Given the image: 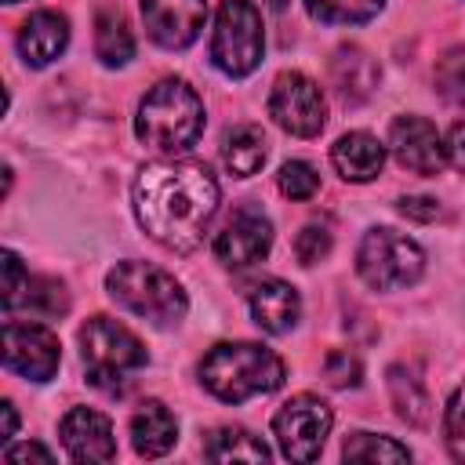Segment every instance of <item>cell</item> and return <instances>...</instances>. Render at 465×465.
<instances>
[{"instance_id":"cell-27","label":"cell","mask_w":465,"mask_h":465,"mask_svg":"<svg viewBox=\"0 0 465 465\" xmlns=\"http://www.w3.org/2000/svg\"><path fill=\"white\" fill-rule=\"evenodd\" d=\"M436 91L450 105L465 109V47H454L436 62Z\"/></svg>"},{"instance_id":"cell-13","label":"cell","mask_w":465,"mask_h":465,"mask_svg":"<svg viewBox=\"0 0 465 465\" xmlns=\"http://www.w3.org/2000/svg\"><path fill=\"white\" fill-rule=\"evenodd\" d=\"M207 18V0H142V22L156 47L185 51Z\"/></svg>"},{"instance_id":"cell-1","label":"cell","mask_w":465,"mask_h":465,"mask_svg":"<svg viewBox=\"0 0 465 465\" xmlns=\"http://www.w3.org/2000/svg\"><path fill=\"white\" fill-rule=\"evenodd\" d=\"M131 200L145 236L174 254H189L218 211V182L203 160H153L138 171Z\"/></svg>"},{"instance_id":"cell-2","label":"cell","mask_w":465,"mask_h":465,"mask_svg":"<svg viewBox=\"0 0 465 465\" xmlns=\"http://www.w3.org/2000/svg\"><path fill=\"white\" fill-rule=\"evenodd\" d=\"M134 134L142 145L174 156L196 145V138L203 134V102L200 94L182 80V76H167L160 84H153L138 105L134 116Z\"/></svg>"},{"instance_id":"cell-33","label":"cell","mask_w":465,"mask_h":465,"mask_svg":"<svg viewBox=\"0 0 465 465\" xmlns=\"http://www.w3.org/2000/svg\"><path fill=\"white\" fill-rule=\"evenodd\" d=\"M396 211H400L403 218H411V222H432V218L440 214V203H436L432 196H403V200L396 203Z\"/></svg>"},{"instance_id":"cell-9","label":"cell","mask_w":465,"mask_h":465,"mask_svg":"<svg viewBox=\"0 0 465 465\" xmlns=\"http://www.w3.org/2000/svg\"><path fill=\"white\" fill-rule=\"evenodd\" d=\"M269 116L294 138H316L327 124V102L316 80L305 73H280L269 91Z\"/></svg>"},{"instance_id":"cell-14","label":"cell","mask_w":465,"mask_h":465,"mask_svg":"<svg viewBox=\"0 0 465 465\" xmlns=\"http://www.w3.org/2000/svg\"><path fill=\"white\" fill-rule=\"evenodd\" d=\"M58 436H62V447L73 461H113L116 458L113 421L94 407L65 411V418L58 425Z\"/></svg>"},{"instance_id":"cell-29","label":"cell","mask_w":465,"mask_h":465,"mask_svg":"<svg viewBox=\"0 0 465 465\" xmlns=\"http://www.w3.org/2000/svg\"><path fill=\"white\" fill-rule=\"evenodd\" d=\"M443 443L454 461H465V381L454 389L447 414H443Z\"/></svg>"},{"instance_id":"cell-34","label":"cell","mask_w":465,"mask_h":465,"mask_svg":"<svg viewBox=\"0 0 465 465\" xmlns=\"http://www.w3.org/2000/svg\"><path fill=\"white\" fill-rule=\"evenodd\" d=\"M4 458H7V461H29V458H36V461H51L54 454H51L44 443H22V447H7Z\"/></svg>"},{"instance_id":"cell-23","label":"cell","mask_w":465,"mask_h":465,"mask_svg":"<svg viewBox=\"0 0 465 465\" xmlns=\"http://www.w3.org/2000/svg\"><path fill=\"white\" fill-rule=\"evenodd\" d=\"M94 54L102 65L116 69L134 58V36L120 11H98L94 18Z\"/></svg>"},{"instance_id":"cell-25","label":"cell","mask_w":465,"mask_h":465,"mask_svg":"<svg viewBox=\"0 0 465 465\" xmlns=\"http://www.w3.org/2000/svg\"><path fill=\"white\" fill-rule=\"evenodd\" d=\"M385 0H305V11L320 25H363L371 22Z\"/></svg>"},{"instance_id":"cell-11","label":"cell","mask_w":465,"mask_h":465,"mask_svg":"<svg viewBox=\"0 0 465 465\" xmlns=\"http://www.w3.org/2000/svg\"><path fill=\"white\" fill-rule=\"evenodd\" d=\"M272 247V222L258 207H240L214 236V258L225 269H251Z\"/></svg>"},{"instance_id":"cell-10","label":"cell","mask_w":465,"mask_h":465,"mask_svg":"<svg viewBox=\"0 0 465 465\" xmlns=\"http://www.w3.org/2000/svg\"><path fill=\"white\" fill-rule=\"evenodd\" d=\"M62 363L58 334L40 323H18L7 316L4 323V367L29 378V381H51Z\"/></svg>"},{"instance_id":"cell-18","label":"cell","mask_w":465,"mask_h":465,"mask_svg":"<svg viewBox=\"0 0 465 465\" xmlns=\"http://www.w3.org/2000/svg\"><path fill=\"white\" fill-rule=\"evenodd\" d=\"M331 163L345 182H371L385 167V145L367 131H349L331 145Z\"/></svg>"},{"instance_id":"cell-22","label":"cell","mask_w":465,"mask_h":465,"mask_svg":"<svg viewBox=\"0 0 465 465\" xmlns=\"http://www.w3.org/2000/svg\"><path fill=\"white\" fill-rule=\"evenodd\" d=\"M203 458L207 461H269V447L240 425H222L207 432Z\"/></svg>"},{"instance_id":"cell-17","label":"cell","mask_w":465,"mask_h":465,"mask_svg":"<svg viewBox=\"0 0 465 465\" xmlns=\"http://www.w3.org/2000/svg\"><path fill=\"white\" fill-rule=\"evenodd\" d=\"M378 76H381L378 62L356 44H341L334 51V58H331V80H334L341 102H349V105L367 102L374 94V87H378Z\"/></svg>"},{"instance_id":"cell-35","label":"cell","mask_w":465,"mask_h":465,"mask_svg":"<svg viewBox=\"0 0 465 465\" xmlns=\"http://www.w3.org/2000/svg\"><path fill=\"white\" fill-rule=\"evenodd\" d=\"M447 160L465 167V120H458L450 127V134H447Z\"/></svg>"},{"instance_id":"cell-7","label":"cell","mask_w":465,"mask_h":465,"mask_svg":"<svg viewBox=\"0 0 465 465\" xmlns=\"http://www.w3.org/2000/svg\"><path fill=\"white\" fill-rule=\"evenodd\" d=\"M356 272L374 291H403L421 280L425 254L411 236L381 225V229L363 232L360 251H356Z\"/></svg>"},{"instance_id":"cell-8","label":"cell","mask_w":465,"mask_h":465,"mask_svg":"<svg viewBox=\"0 0 465 465\" xmlns=\"http://www.w3.org/2000/svg\"><path fill=\"white\" fill-rule=\"evenodd\" d=\"M334 425V414L331 407L312 396V392H298L291 396L276 418H272V432H276V443H280V454L287 461H316L323 443H327V432Z\"/></svg>"},{"instance_id":"cell-31","label":"cell","mask_w":465,"mask_h":465,"mask_svg":"<svg viewBox=\"0 0 465 465\" xmlns=\"http://www.w3.org/2000/svg\"><path fill=\"white\" fill-rule=\"evenodd\" d=\"M323 378H327V385H334V389H352V385H360L363 367H360V360H356L352 352L334 349V352L323 360Z\"/></svg>"},{"instance_id":"cell-5","label":"cell","mask_w":465,"mask_h":465,"mask_svg":"<svg viewBox=\"0 0 465 465\" xmlns=\"http://www.w3.org/2000/svg\"><path fill=\"white\" fill-rule=\"evenodd\" d=\"M80 356L87 367V381L109 396L124 392L127 374L145 367V345L116 320L109 316H91L80 327Z\"/></svg>"},{"instance_id":"cell-3","label":"cell","mask_w":465,"mask_h":465,"mask_svg":"<svg viewBox=\"0 0 465 465\" xmlns=\"http://www.w3.org/2000/svg\"><path fill=\"white\" fill-rule=\"evenodd\" d=\"M283 378V360L258 341H222L200 360V381L222 403H243L251 396L276 392Z\"/></svg>"},{"instance_id":"cell-19","label":"cell","mask_w":465,"mask_h":465,"mask_svg":"<svg viewBox=\"0 0 465 465\" xmlns=\"http://www.w3.org/2000/svg\"><path fill=\"white\" fill-rule=\"evenodd\" d=\"M178 440V418L160 403V400H145L134 418H131V443L142 458H160L174 447Z\"/></svg>"},{"instance_id":"cell-15","label":"cell","mask_w":465,"mask_h":465,"mask_svg":"<svg viewBox=\"0 0 465 465\" xmlns=\"http://www.w3.org/2000/svg\"><path fill=\"white\" fill-rule=\"evenodd\" d=\"M69 44V22L58 11H33L18 29V54L29 69L51 65Z\"/></svg>"},{"instance_id":"cell-6","label":"cell","mask_w":465,"mask_h":465,"mask_svg":"<svg viewBox=\"0 0 465 465\" xmlns=\"http://www.w3.org/2000/svg\"><path fill=\"white\" fill-rule=\"evenodd\" d=\"M265 33H262V11L251 0H222L214 15V36H211V62L240 80L262 65Z\"/></svg>"},{"instance_id":"cell-16","label":"cell","mask_w":465,"mask_h":465,"mask_svg":"<svg viewBox=\"0 0 465 465\" xmlns=\"http://www.w3.org/2000/svg\"><path fill=\"white\" fill-rule=\"evenodd\" d=\"M247 302H251V320H254L265 334H287V331L298 323V316H302V298H298V291H294L287 280H276V276L254 283Z\"/></svg>"},{"instance_id":"cell-36","label":"cell","mask_w":465,"mask_h":465,"mask_svg":"<svg viewBox=\"0 0 465 465\" xmlns=\"http://www.w3.org/2000/svg\"><path fill=\"white\" fill-rule=\"evenodd\" d=\"M0 411H4V436H0V440L7 443V440L18 432V414H15V403H7V400L0 403Z\"/></svg>"},{"instance_id":"cell-12","label":"cell","mask_w":465,"mask_h":465,"mask_svg":"<svg viewBox=\"0 0 465 465\" xmlns=\"http://www.w3.org/2000/svg\"><path fill=\"white\" fill-rule=\"evenodd\" d=\"M389 149L400 167L421 178H432L447 167V142L425 116H396L389 131Z\"/></svg>"},{"instance_id":"cell-32","label":"cell","mask_w":465,"mask_h":465,"mask_svg":"<svg viewBox=\"0 0 465 465\" xmlns=\"http://www.w3.org/2000/svg\"><path fill=\"white\" fill-rule=\"evenodd\" d=\"M25 283H29V272L22 269V258L15 251H4V312L18 302Z\"/></svg>"},{"instance_id":"cell-28","label":"cell","mask_w":465,"mask_h":465,"mask_svg":"<svg viewBox=\"0 0 465 465\" xmlns=\"http://www.w3.org/2000/svg\"><path fill=\"white\" fill-rule=\"evenodd\" d=\"M320 189V174L312 163L305 160H287L280 167V193L291 196V200H312Z\"/></svg>"},{"instance_id":"cell-21","label":"cell","mask_w":465,"mask_h":465,"mask_svg":"<svg viewBox=\"0 0 465 465\" xmlns=\"http://www.w3.org/2000/svg\"><path fill=\"white\" fill-rule=\"evenodd\" d=\"M389 396H392L396 414H400L407 425H414V429H425V425H429V414H432L429 392H425L421 378H418L411 367H403V363H392V367H389Z\"/></svg>"},{"instance_id":"cell-30","label":"cell","mask_w":465,"mask_h":465,"mask_svg":"<svg viewBox=\"0 0 465 465\" xmlns=\"http://www.w3.org/2000/svg\"><path fill=\"white\" fill-rule=\"evenodd\" d=\"M331 247H334V236H331V229L320 225V222H309V225L294 236V254H298L302 265H316V262H323V258L331 254Z\"/></svg>"},{"instance_id":"cell-26","label":"cell","mask_w":465,"mask_h":465,"mask_svg":"<svg viewBox=\"0 0 465 465\" xmlns=\"http://www.w3.org/2000/svg\"><path fill=\"white\" fill-rule=\"evenodd\" d=\"M341 458L345 461H411V450L403 443H396L392 436H378V432H349L341 443Z\"/></svg>"},{"instance_id":"cell-4","label":"cell","mask_w":465,"mask_h":465,"mask_svg":"<svg viewBox=\"0 0 465 465\" xmlns=\"http://www.w3.org/2000/svg\"><path fill=\"white\" fill-rule=\"evenodd\" d=\"M105 291L120 309H127L156 327L178 323L189 312V298H185L182 283L153 262H134V258L116 262L105 276Z\"/></svg>"},{"instance_id":"cell-37","label":"cell","mask_w":465,"mask_h":465,"mask_svg":"<svg viewBox=\"0 0 465 465\" xmlns=\"http://www.w3.org/2000/svg\"><path fill=\"white\" fill-rule=\"evenodd\" d=\"M4 4H22V0H4Z\"/></svg>"},{"instance_id":"cell-24","label":"cell","mask_w":465,"mask_h":465,"mask_svg":"<svg viewBox=\"0 0 465 465\" xmlns=\"http://www.w3.org/2000/svg\"><path fill=\"white\" fill-rule=\"evenodd\" d=\"M29 312L36 320H54V316H65L69 312V294H65V283L54 280V276H29V283L22 287L18 302L7 309V316L15 312Z\"/></svg>"},{"instance_id":"cell-20","label":"cell","mask_w":465,"mask_h":465,"mask_svg":"<svg viewBox=\"0 0 465 465\" xmlns=\"http://www.w3.org/2000/svg\"><path fill=\"white\" fill-rule=\"evenodd\" d=\"M269 156V142H265V131L258 124H236L225 131L222 138V160L229 167V174L236 178H251L262 171Z\"/></svg>"}]
</instances>
